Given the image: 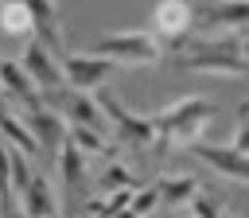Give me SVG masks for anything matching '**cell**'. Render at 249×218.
Listing matches in <instances>:
<instances>
[{"mask_svg":"<svg viewBox=\"0 0 249 218\" xmlns=\"http://www.w3.org/2000/svg\"><path fill=\"white\" fill-rule=\"evenodd\" d=\"M0 136H4V140H12V144H19V152H23V156H35V152H39L35 132H31V128H23L19 121H12V117H8V109H0Z\"/></svg>","mask_w":249,"mask_h":218,"instance_id":"18","label":"cell"},{"mask_svg":"<svg viewBox=\"0 0 249 218\" xmlns=\"http://www.w3.org/2000/svg\"><path fill=\"white\" fill-rule=\"evenodd\" d=\"M117 218H132V214H128V210H121V214H117Z\"/></svg>","mask_w":249,"mask_h":218,"instance_id":"26","label":"cell"},{"mask_svg":"<svg viewBox=\"0 0 249 218\" xmlns=\"http://www.w3.org/2000/svg\"><path fill=\"white\" fill-rule=\"evenodd\" d=\"M230 148H233L237 156H249V125H245V121L237 125V132H233V140H230Z\"/></svg>","mask_w":249,"mask_h":218,"instance_id":"24","label":"cell"},{"mask_svg":"<svg viewBox=\"0 0 249 218\" xmlns=\"http://www.w3.org/2000/svg\"><path fill=\"white\" fill-rule=\"evenodd\" d=\"M31 8V23H35V35L39 43H47L54 54L62 51V35H58V16H54V4L51 0H27Z\"/></svg>","mask_w":249,"mask_h":218,"instance_id":"12","label":"cell"},{"mask_svg":"<svg viewBox=\"0 0 249 218\" xmlns=\"http://www.w3.org/2000/svg\"><path fill=\"white\" fill-rule=\"evenodd\" d=\"M191 156H198L202 164H210L218 175H230V179H241V183H249V156H237L230 144L195 140V144H191Z\"/></svg>","mask_w":249,"mask_h":218,"instance_id":"8","label":"cell"},{"mask_svg":"<svg viewBox=\"0 0 249 218\" xmlns=\"http://www.w3.org/2000/svg\"><path fill=\"white\" fill-rule=\"evenodd\" d=\"M156 206H160V183L140 187V191L132 195V202H128V214H132V218H148Z\"/></svg>","mask_w":249,"mask_h":218,"instance_id":"19","label":"cell"},{"mask_svg":"<svg viewBox=\"0 0 249 218\" xmlns=\"http://www.w3.org/2000/svg\"><path fill=\"white\" fill-rule=\"evenodd\" d=\"M0 27H4L8 35H23V31H31L35 23H31V8H27V0H0Z\"/></svg>","mask_w":249,"mask_h":218,"instance_id":"16","label":"cell"},{"mask_svg":"<svg viewBox=\"0 0 249 218\" xmlns=\"http://www.w3.org/2000/svg\"><path fill=\"white\" fill-rule=\"evenodd\" d=\"M89 54H101V58L124 62V66H152V62H160L163 43L152 31H109L89 47Z\"/></svg>","mask_w":249,"mask_h":218,"instance_id":"3","label":"cell"},{"mask_svg":"<svg viewBox=\"0 0 249 218\" xmlns=\"http://www.w3.org/2000/svg\"><path fill=\"white\" fill-rule=\"evenodd\" d=\"M0 109H4V86H0Z\"/></svg>","mask_w":249,"mask_h":218,"instance_id":"25","label":"cell"},{"mask_svg":"<svg viewBox=\"0 0 249 218\" xmlns=\"http://www.w3.org/2000/svg\"><path fill=\"white\" fill-rule=\"evenodd\" d=\"M105 191H113V195H117V191H140V183H136L121 164H113V167L105 171Z\"/></svg>","mask_w":249,"mask_h":218,"instance_id":"23","label":"cell"},{"mask_svg":"<svg viewBox=\"0 0 249 218\" xmlns=\"http://www.w3.org/2000/svg\"><path fill=\"white\" fill-rule=\"evenodd\" d=\"M66 117H70V125H82V128H93V132H105V113H101V105H97V97H86L82 90H70V93H47Z\"/></svg>","mask_w":249,"mask_h":218,"instance_id":"9","label":"cell"},{"mask_svg":"<svg viewBox=\"0 0 249 218\" xmlns=\"http://www.w3.org/2000/svg\"><path fill=\"white\" fill-rule=\"evenodd\" d=\"M27 125H31V132H35V140H39V148L43 144H51V148H58V144H66V128H62V117L58 113H51V109H27Z\"/></svg>","mask_w":249,"mask_h":218,"instance_id":"13","label":"cell"},{"mask_svg":"<svg viewBox=\"0 0 249 218\" xmlns=\"http://www.w3.org/2000/svg\"><path fill=\"white\" fill-rule=\"evenodd\" d=\"M195 19H198L202 27H249V0L195 4Z\"/></svg>","mask_w":249,"mask_h":218,"instance_id":"10","label":"cell"},{"mask_svg":"<svg viewBox=\"0 0 249 218\" xmlns=\"http://www.w3.org/2000/svg\"><path fill=\"white\" fill-rule=\"evenodd\" d=\"M198 195V179L191 175H175V179H160V206H183Z\"/></svg>","mask_w":249,"mask_h":218,"instance_id":"15","label":"cell"},{"mask_svg":"<svg viewBox=\"0 0 249 218\" xmlns=\"http://www.w3.org/2000/svg\"><path fill=\"white\" fill-rule=\"evenodd\" d=\"M19 195H23L27 218H54V214H58V210H54V195H51V187H47L43 175H31V183H27Z\"/></svg>","mask_w":249,"mask_h":218,"instance_id":"14","label":"cell"},{"mask_svg":"<svg viewBox=\"0 0 249 218\" xmlns=\"http://www.w3.org/2000/svg\"><path fill=\"white\" fill-rule=\"evenodd\" d=\"M214 121V105L206 101V97H179L175 105H167V109H160L156 113V144H160V152L167 148V144H195V140H202V128Z\"/></svg>","mask_w":249,"mask_h":218,"instance_id":"1","label":"cell"},{"mask_svg":"<svg viewBox=\"0 0 249 218\" xmlns=\"http://www.w3.org/2000/svg\"><path fill=\"white\" fill-rule=\"evenodd\" d=\"M23 70L31 74V82L39 86L43 97H47V93H58V90L66 86V78H62V62H58L54 51H51L47 43H39V39L27 43V51H23Z\"/></svg>","mask_w":249,"mask_h":218,"instance_id":"7","label":"cell"},{"mask_svg":"<svg viewBox=\"0 0 249 218\" xmlns=\"http://www.w3.org/2000/svg\"><path fill=\"white\" fill-rule=\"evenodd\" d=\"M0 86H4V93H12V97H19L27 109H39L43 105V93H39V86L31 82V74L23 70V62L16 66V62H0Z\"/></svg>","mask_w":249,"mask_h":218,"instance_id":"11","label":"cell"},{"mask_svg":"<svg viewBox=\"0 0 249 218\" xmlns=\"http://www.w3.org/2000/svg\"><path fill=\"white\" fill-rule=\"evenodd\" d=\"M62 183H66V195H70V202H74V195H78V187H82V148L70 144V136H66V144H62Z\"/></svg>","mask_w":249,"mask_h":218,"instance_id":"17","label":"cell"},{"mask_svg":"<svg viewBox=\"0 0 249 218\" xmlns=\"http://www.w3.org/2000/svg\"><path fill=\"white\" fill-rule=\"evenodd\" d=\"M113 66H117V62H109V58H101V54H89V51H86V54H62V78H66L70 90H82V93L101 90V86L109 82Z\"/></svg>","mask_w":249,"mask_h":218,"instance_id":"5","label":"cell"},{"mask_svg":"<svg viewBox=\"0 0 249 218\" xmlns=\"http://www.w3.org/2000/svg\"><path fill=\"white\" fill-rule=\"evenodd\" d=\"M187 206H191V218H226L222 214V199L214 191H198Z\"/></svg>","mask_w":249,"mask_h":218,"instance_id":"20","label":"cell"},{"mask_svg":"<svg viewBox=\"0 0 249 218\" xmlns=\"http://www.w3.org/2000/svg\"><path fill=\"white\" fill-rule=\"evenodd\" d=\"M97 105L105 113V121L117 125V136L132 148H144V144H156V117H140L132 109H124L113 93H97Z\"/></svg>","mask_w":249,"mask_h":218,"instance_id":"4","label":"cell"},{"mask_svg":"<svg viewBox=\"0 0 249 218\" xmlns=\"http://www.w3.org/2000/svg\"><path fill=\"white\" fill-rule=\"evenodd\" d=\"M70 144H78L82 152H105V136L93 128H82V125H70Z\"/></svg>","mask_w":249,"mask_h":218,"instance_id":"22","label":"cell"},{"mask_svg":"<svg viewBox=\"0 0 249 218\" xmlns=\"http://www.w3.org/2000/svg\"><path fill=\"white\" fill-rule=\"evenodd\" d=\"M175 66L195 70V74H222V78L249 74V58L241 54V39H198L183 54H175Z\"/></svg>","mask_w":249,"mask_h":218,"instance_id":"2","label":"cell"},{"mask_svg":"<svg viewBox=\"0 0 249 218\" xmlns=\"http://www.w3.org/2000/svg\"><path fill=\"white\" fill-rule=\"evenodd\" d=\"M191 23H195V4L191 0H160L156 12H152V27H156V39L163 47H183Z\"/></svg>","mask_w":249,"mask_h":218,"instance_id":"6","label":"cell"},{"mask_svg":"<svg viewBox=\"0 0 249 218\" xmlns=\"http://www.w3.org/2000/svg\"><path fill=\"white\" fill-rule=\"evenodd\" d=\"M12 206V148L0 136V210Z\"/></svg>","mask_w":249,"mask_h":218,"instance_id":"21","label":"cell"}]
</instances>
